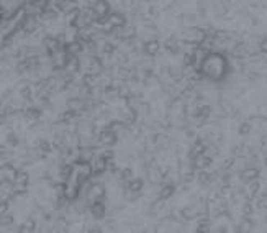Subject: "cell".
Segmentation results:
<instances>
[{
  "instance_id": "6da1fadb",
  "label": "cell",
  "mask_w": 267,
  "mask_h": 233,
  "mask_svg": "<svg viewBox=\"0 0 267 233\" xmlns=\"http://www.w3.org/2000/svg\"><path fill=\"white\" fill-rule=\"evenodd\" d=\"M223 66L225 62L221 61L218 56H212L208 59H205V64H203V71H205L207 76H212V77H217V76H221V72H223Z\"/></svg>"
}]
</instances>
